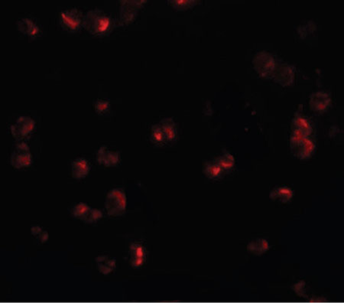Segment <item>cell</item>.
Instances as JSON below:
<instances>
[{"label": "cell", "mask_w": 344, "mask_h": 303, "mask_svg": "<svg viewBox=\"0 0 344 303\" xmlns=\"http://www.w3.org/2000/svg\"><path fill=\"white\" fill-rule=\"evenodd\" d=\"M113 18L104 11L99 9H91L84 15L83 27L94 36H106L113 30Z\"/></svg>", "instance_id": "cell-1"}, {"label": "cell", "mask_w": 344, "mask_h": 303, "mask_svg": "<svg viewBox=\"0 0 344 303\" xmlns=\"http://www.w3.org/2000/svg\"><path fill=\"white\" fill-rule=\"evenodd\" d=\"M127 199L126 193L120 188H113L108 192L105 200V207L108 215L119 217L126 213Z\"/></svg>", "instance_id": "cell-2"}, {"label": "cell", "mask_w": 344, "mask_h": 303, "mask_svg": "<svg viewBox=\"0 0 344 303\" xmlns=\"http://www.w3.org/2000/svg\"><path fill=\"white\" fill-rule=\"evenodd\" d=\"M60 23L69 32H76L83 27L84 15L77 8H69L60 12Z\"/></svg>", "instance_id": "cell-3"}, {"label": "cell", "mask_w": 344, "mask_h": 303, "mask_svg": "<svg viewBox=\"0 0 344 303\" xmlns=\"http://www.w3.org/2000/svg\"><path fill=\"white\" fill-rule=\"evenodd\" d=\"M32 155L29 145L21 141L15 145L10 158V164L16 169L29 168L32 164Z\"/></svg>", "instance_id": "cell-4"}, {"label": "cell", "mask_w": 344, "mask_h": 303, "mask_svg": "<svg viewBox=\"0 0 344 303\" xmlns=\"http://www.w3.org/2000/svg\"><path fill=\"white\" fill-rule=\"evenodd\" d=\"M254 69L259 76L269 77L274 75L276 69L274 57L266 52H260L254 57L253 61Z\"/></svg>", "instance_id": "cell-5"}, {"label": "cell", "mask_w": 344, "mask_h": 303, "mask_svg": "<svg viewBox=\"0 0 344 303\" xmlns=\"http://www.w3.org/2000/svg\"><path fill=\"white\" fill-rule=\"evenodd\" d=\"M35 128V121L29 116H20L16 121L10 126V132L12 137L21 141L31 135Z\"/></svg>", "instance_id": "cell-6"}, {"label": "cell", "mask_w": 344, "mask_h": 303, "mask_svg": "<svg viewBox=\"0 0 344 303\" xmlns=\"http://www.w3.org/2000/svg\"><path fill=\"white\" fill-rule=\"evenodd\" d=\"M120 24L129 25L135 20L138 14L139 8L142 7L147 1H120Z\"/></svg>", "instance_id": "cell-7"}, {"label": "cell", "mask_w": 344, "mask_h": 303, "mask_svg": "<svg viewBox=\"0 0 344 303\" xmlns=\"http://www.w3.org/2000/svg\"><path fill=\"white\" fill-rule=\"evenodd\" d=\"M97 161L105 167H117L121 161L120 152L111 150L106 146H100L97 153Z\"/></svg>", "instance_id": "cell-8"}, {"label": "cell", "mask_w": 344, "mask_h": 303, "mask_svg": "<svg viewBox=\"0 0 344 303\" xmlns=\"http://www.w3.org/2000/svg\"><path fill=\"white\" fill-rule=\"evenodd\" d=\"M309 104L313 111L317 113L325 112L331 106V96L325 91H317L311 94Z\"/></svg>", "instance_id": "cell-9"}, {"label": "cell", "mask_w": 344, "mask_h": 303, "mask_svg": "<svg viewBox=\"0 0 344 303\" xmlns=\"http://www.w3.org/2000/svg\"><path fill=\"white\" fill-rule=\"evenodd\" d=\"M17 29L21 33L30 38H35L41 33V29L38 25L29 17L20 18L17 21Z\"/></svg>", "instance_id": "cell-10"}, {"label": "cell", "mask_w": 344, "mask_h": 303, "mask_svg": "<svg viewBox=\"0 0 344 303\" xmlns=\"http://www.w3.org/2000/svg\"><path fill=\"white\" fill-rule=\"evenodd\" d=\"M316 149V143L314 140L310 137H306L302 143L292 152L295 157L302 160L310 159L314 154Z\"/></svg>", "instance_id": "cell-11"}, {"label": "cell", "mask_w": 344, "mask_h": 303, "mask_svg": "<svg viewBox=\"0 0 344 303\" xmlns=\"http://www.w3.org/2000/svg\"><path fill=\"white\" fill-rule=\"evenodd\" d=\"M274 72V80L282 86H289L294 82V69L288 64H283Z\"/></svg>", "instance_id": "cell-12"}, {"label": "cell", "mask_w": 344, "mask_h": 303, "mask_svg": "<svg viewBox=\"0 0 344 303\" xmlns=\"http://www.w3.org/2000/svg\"><path fill=\"white\" fill-rule=\"evenodd\" d=\"M90 165L84 158H78L72 164V177L77 180L84 179L90 171Z\"/></svg>", "instance_id": "cell-13"}, {"label": "cell", "mask_w": 344, "mask_h": 303, "mask_svg": "<svg viewBox=\"0 0 344 303\" xmlns=\"http://www.w3.org/2000/svg\"><path fill=\"white\" fill-rule=\"evenodd\" d=\"M292 129L299 131L308 137H311L313 133V127L310 120L299 113H296L293 118Z\"/></svg>", "instance_id": "cell-14"}, {"label": "cell", "mask_w": 344, "mask_h": 303, "mask_svg": "<svg viewBox=\"0 0 344 303\" xmlns=\"http://www.w3.org/2000/svg\"><path fill=\"white\" fill-rule=\"evenodd\" d=\"M294 191L288 186H279L271 190L269 198L281 203H288L294 198Z\"/></svg>", "instance_id": "cell-15"}, {"label": "cell", "mask_w": 344, "mask_h": 303, "mask_svg": "<svg viewBox=\"0 0 344 303\" xmlns=\"http://www.w3.org/2000/svg\"><path fill=\"white\" fill-rule=\"evenodd\" d=\"M203 172L211 180H220L224 177L226 171L221 168L215 160L210 161L204 164Z\"/></svg>", "instance_id": "cell-16"}, {"label": "cell", "mask_w": 344, "mask_h": 303, "mask_svg": "<svg viewBox=\"0 0 344 303\" xmlns=\"http://www.w3.org/2000/svg\"><path fill=\"white\" fill-rule=\"evenodd\" d=\"M96 264L99 272L104 276L112 273L117 267V261L114 258H109L106 255H101L96 257Z\"/></svg>", "instance_id": "cell-17"}, {"label": "cell", "mask_w": 344, "mask_h": 303, "mask_svg": "<svg viewBox=\"0 0 344 303\" xmlns=\"http://www.w3.org/2000/svg\"><path fill=\"white\" fill-rule=\"evenodd\" d=\"M159 124L164 131L167 143H174L177 137V126L174 119L172 117L163 119Z\"/></svg>", "instance_id": "cell-18"}, {"label": "cell", "mask_w": 344, "mask_h": 303, "mask_svg": "<svg viewBox=\"0 0 344 303\" xmlns=\"http://www.w3.org/2000/svg\"><path fill=\"white\" fill-rule=\"evenodd\" d=\"M269 242L268 240L265 238H257L254 241H251L248 244L247 251L251 254L256 255V256H262L264 253H266L269 250Z\"/></svg>", "instance_id": "cell-19"}, {"label": "cell", "mask_w": 344, "mask_h": 303, "mask_svg": "<svg viewBox=\"0 0 344 303\" xmlns=\"http://www.w3.org/2000/svg\"><path fill=\"white\" fill-rule=\"evenodd\" d=\"M150 140L155 146L162 147L167 143L164 131L159 123L152 125L151 128Z\"/></svg>", "instance_id": "cell-20"}, {"label": "cell", "mask_w": 344, "mask_h": 303, "mask_svg": "<svg viewBox=\"0 0 344 303\" xmlns=\"http://www.w3.org/2000/svg\"><path fill=\"white\" fill-rule=\"evenodd\" d=\"M225 171H231L235 167V158L229 152H223L221 156L214 159Z\"/></svg>", "instance_id": "cell-21"}, {"label": "cell", "mask_w": 344, "mask_h": 303, "mask_svg": "<svg viewBox=\"0 0 344 303\" xmlns=\"http://www.w3.org/2000/svg\"><path fill=\"white\" fill-rule=\"evenodd\" d=\"M91 208H92L89 207L87 204L80 202L74 207L73 210H72V214L75 219L84 221L90 211Z\"/></svg>", "instance_id": "cell-22"}, {"label": "cell", "mask_w": 344, "mask_h": 303, "mask_svg": "<svg viewBox=\"0 0 344 303\" xmlns=\"http://www.w3.org/2000/svg\"><path fill=\"white\" fill-rule=\"evenodd\" d=\"M129 251H130L131 257H147L146 247L141 243H132L129 246Z\"/></svg>", "instance_id": "cell-23"}, {"label": "cell", "mask_w": 344, "mask_h": 303, "mask_svg": "<svg viewBox=\"0 0 344 303\" xmlns=\"http://www.w3.org/2000/svg\"><path fill=\"white\" fill-rule=\"evenodd\" d=\"M168 3L177 10H186L194 7L198 2L195 0H171Z\"/></svg>", "instance_id": "cell-24"}, {"label": "cell", "mask_w": 344, "mask_h": 303, "mask_svg": "<svg viewBox=\"0 0 344 303\" xmlns=\"http://www.w3.org/2000/svg\"><path fill=\"white\" fill-rule=\"evenodd\" d=\"M110 102L103 99H98L94 103V111L99 115H104L110 111Z\"/></svg>", "instance_id": "cell-25"}, {"label": "cell", "mask_w": 344, "mask_h": 303, "mask_svg": "<svg viewBox=\"0 0 344 303\" xmlns=\"http://www.w3.org/2000/svg\"><path fill=\"white\" fill-rule=\"evenodd\" d=\"M103 217V212L100 210L96 209V208H91L89 214L84 219V222L87 224H95L101 220Z\"/></svg>", "instance_id": "cell-26"}, {"label": "cell", "mask_w": 344, "mask_h": 303, "mask_svg": "<svg viewBox=\"0 0 344 303\" xmlns=\"http://www.w3.org/2000/svg\"><path fill=\"white\" fill-rule=\"evenodd\" d=\"M146 258L131 257L129 261L131 267L133 269H140L146 264Z\"/></svg>", "instance_id": "cell-27"}, {"label": "cell", "mask_w": 344, "mask_h": 303, "mask_svg": "<svg viewBox=\"0 0 344 303\" xmlns=\"http://www.w3.org/2000/svg\"><path fill=\"white\" fill-rule=\"evenodd\" d=\"M293 290L296 292V293L299 294V296H303L305 290V281H302V282L297 283V284H295V285L294 286V287H293Z\"/></svg>", "instance_id": "cell-28"}, {"label": "cell", "mask_w": 344, "mask_h": 303, "mask_svg": "<svg viewBox=\"0 0 344 303\" xmlns=\"http://www.w3.org/2000/svg\"><path fill=\"white\" fill-rule=\"evenodd\" d=\"M43 230L41 227L36 225V226H32L31 227V233L32 236H39L40 234L42 233Z\"/></svg>", "instance_id": "cell-29"}, {"label": "cell", "mask_w": 344, "mask_h": 303, "mask_svg": "<svg viewBox=\"0 0 344 303\" xmlns=\"http://www.w3.org/2000/svg\"><path fill=\"white\" fill-rule=\"evenodd\" d=\"M38 238H39L41 244H44V243H46L48 241H49V233H48V231H46V230H43L42 233L40 234V236H38Z\"/></svg>", "instance_id": "cell-30"}]
</instances>
